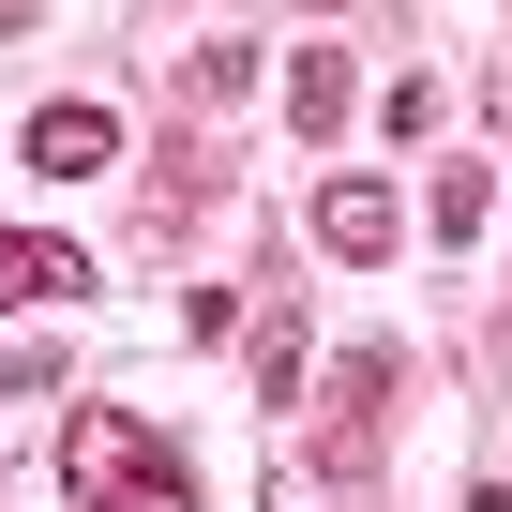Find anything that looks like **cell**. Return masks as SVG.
I'll return each mask as SVG.
<instances>
[{
	"mask_svg": "<svg viewBox=\"0 0 512 512\" xmlns=\"http://www.w3.org/2000/svg\"><path fill=\"white\" fill-rule=\"evenodd\" d=\"M61 482H76V512H196V467L136 407H76L61 422Z\"/></svg>",
	"mask_w": 512,
	"mask_h": 512,
	"instance_id": "1",
	"label": "cell"
},
{
	"mask_svg": "<svg viewBox=\"0 0 512 512\" xmlns=\"http://www.w3.org/2000/svg\"><path fill=\"white\" fill-rule=\"evenodd\" d=\"M377 392H392V347H347V362H332V437H317V467H332V482H362V467H377Z\"/></svg>",
	"mask_w": 512,
	"mask_h": 512,
	"instance_id": "2",
	"label": "cell"
},
{
	"mask_svg": "<svg viewBox=\"0 0 512 512\" xmlns=\"http://www.w3.org/2000/svg\"><path fill=\"white\" fill-rule=\"evenodd\" d=\"M317 241L347 256V272H377V256L407 241V196L392 181H317Z\"/></svg>",
	"mask_w": 512,
	"mask_h": 512,
	"instance_id": "3",
	"label": "cell"
},
{
	"mask_svg": "<svg viewBox=\"0 0 512 512\" xmlns=\"http://www.w3.org/2000/svg\"><path fill=\"white\" fill-rule=\"evenodd\" d=\"M106 166H121V106H91V91H76V106H46V121H31V181H106Z\"/></svg>",
	"mask_w": 512,
	"mask_h": 512,
	"instance_id": "4",
	"label": "cell"
},
{
	"mask_svg": "<svg viewBox=\"0 0 512 512\" xmlns=\"http://www.w3.org/2000/svg\"><path fill=\"white\" fill-rule=\"evenodd\" d=\"M91 287V256L46 241V226H0V302H76Z\"/></svg>",
	"mask_w": 512,
	"mask_h": 512,
	"instance_id": "5",
	"label": "cell"
},
{
	"mask_svg": "<svg viewBox=\"0 0 512 512\" xmlns=\"http://www.w3.org/2000/svg\"><path fill=\"white\" fill-rule=\"evenodd\" d=\"M347 106H362V76H347V46H302V61H287V121H302V136H332Z\"/></svg>",
	"mask_w": 512,
	"mask_h": 512,
	"instance_id": "6",
	"label": "cell"
}]
</instances>
